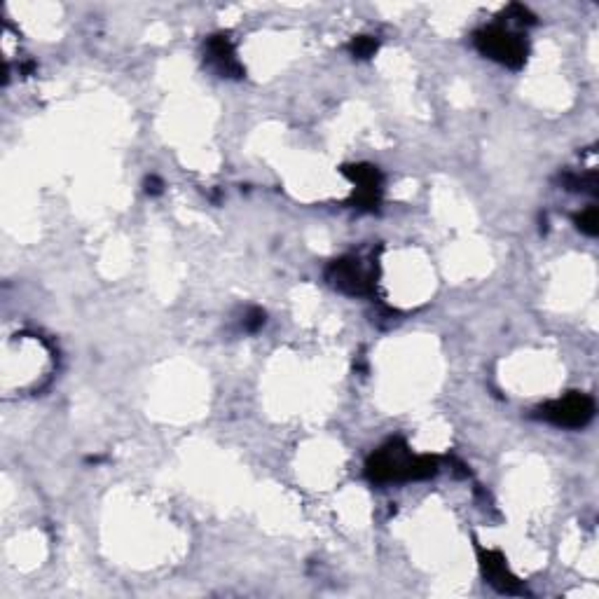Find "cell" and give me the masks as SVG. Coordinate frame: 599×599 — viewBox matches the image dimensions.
<instances>
[{
    "instance_id": "7",
    "label": "cell",
    "mask_w": 599,
    "mask_h": 599,
    "mask_svg": "<svg viewBox=\"0 0 599 599\" xmlns=\"http://www.w3.org/2000/svg\"><path fill=\"white\" fill-rule=\"evenodd\" d=\"M206 61H209L220 78H244V66L239 64L230 36L220 33V36H211L206 40Z\"/></svg>"
},
{
    "instance_id": "8",
    "label": "cell",
    "mask_w": 599,
    "mask_h": 599,
    "mask_svg": "<svg viewBox=\"0 0 599 599\" xmlns=\"http://www.w3.org/2000/svg\"><path fill=\"white\" fill-rule=\"evenodd\" d=\"M377 47H380V43H377L373 36H356V38H351L349 52L354 54L356 59H370V57H375Z\"/></svg>"
},
{
    "instance_id": "12",
    "label": "cell",
    "mask_w": 599,
    "mask_h": 599,
    "mask_svg": "<svg viewBox=\"0 0 599 599\" xmlns=\"http://www.w3.org/2000/svg\"><path fill=\"white\" fill-rule=\"evenodd\" d=\"M162 190H164V183H162L160 176H148L146 178V192H148V195H162Z\"/></svg>"
},
{
    "instance_id": "5",
    "label": "cell",
    "mask_w": 599,
    "mask_h": 599,
    "mask_svg": "<svg viewBox=\"0 0 599 599\" xmlns=\"http://www.w3.org/2000/svg\"><path fill=\"white\" fill-rule=\"evenodd\" d=\"M342 174L356 185L354 204L358 209L375 211L380 206L382 199V171L373 167V164H347L342 167Z\"/></svg>"
},
{
    "instance_id": "4",
    "label": "cell",
    "mask_w": 599,
    "mask_h": 599,
    "mask_svg": "<svg viewBox=\"0 0 599 599\" xmlns=\"http://www.w3.org/2000/svg\"><path fill=\"white\" fill-rule=\"evenodd\" d=\"M326 277L330 286L347 295H370L375 288L373 274L361 265L358 258H340L330 263Z\"/></svg>"
},
{
    "instance_id": "11",
    "label": "cell",
    "mask_w": 599,
    "mask_h": 599,
    "mask_svg": "<svg viewBox=\"0 0 599 599\" xmlns=\"http://www.w3.org/2000/svg\"><path fill=\"white\" fill-rule=\"evenodd\" d=\"M265 326V312L263 309H251L249 314H246L244 319V328L249 330V333H256V330H260Z\"/></svg>"
},
{
    "instance_id": "6",
    "label": "cell",
    "mask_w": 599,
    "mask_h": 599,
    "mask_svg": "<svg viewBox=\"0 0 599 599\" xmlns=\"http://www.w3.org/2000/svg\"><path fill=\"white\" fill-rule=\"evenodd\" d=\"M478 550V564L483 571L485 581L492 585L494 590L504 592V595H525V585L520 583V578L508 569L506 557L499 550H487L483 546H475Z\"/></svg>"
},
{
    "instance_id": "10",
    "label": "cell",
    "mask_w": 599,
    "mask_h": 599,
    "mask_svg": "<svg viewBox=\"0 0 599 599\" xmlns=\"http://www.w3.org/2000/svg\"><path fill=\"white\" fill-rule=\"evenodd\" d=\"M506 17L508 19H513L515 24H520V26H532V24H536V17L532 15V12H529L525 5H511V8L506 10Z\"/></svg>"
},
{
    "instance_id": "3",
    "label": "cell",
    "mask_w": 599,
    "mask_h": 599,
    "mask_svg": "<svg viewBox=\"0 0 599 599\" xmlns=\"http://www.w3.org/2000/svg\"><path fill=\"white\" fill-rule=\"evenodd\" d=\"M536 417L562 429H583L595 417V401L588 394H569L536 408Z\"/></svg>"
},
{
    "instance_id": "9",
    "label": "cell",
    "mask_w": 599,
    "mask_h": 599,
    "mask_svg": "<svg viewBox=\"0 0 599 599\" xmlns=\"http://www.w3.org/2000/svg\"><path fill=\"white\" fill-rule=\"evenodd\" d=\"M574 223L578 230H581L583 234H588V237H597L599 234V213L595 206H590V209L578 213V216L574 218Z\"/></svg>"
},
{
    "instance_id": "2",
    "label": "cell",
    "mask_w": 599,
    "mask_h": 599,
    "mask_svg": "<svg viewBox=\"0 0 599 599\" xmlns=\"http://www.w3.org/2000/svg\"><path fill=\"white\" fill-rule=\"evenodd\" d=\"M473 40L483 57L497 61L501 66L513 68V71L525 66L529 47L525 38L513 33L511 29H504V26H485V29L475 33Z\"/></svg>"
},
{
    "instance_id": "1",
    "label": "cell",
    "mask_w": 599,
    "mask_h": 599,
    "mask_svg": "<svg viewBox=\"0 0 599 599\" xmlns=\"http://www.w3.org/2000/svg\"><path fill=\"white\" fill-rule=\"evenodd\" d=\"M440 464L436 457L426 454H412L405 440L396 438L380 447L368 459L366 473L373 483H410V480H426L438 475Z\"/></svg>"
}]
</instances>
